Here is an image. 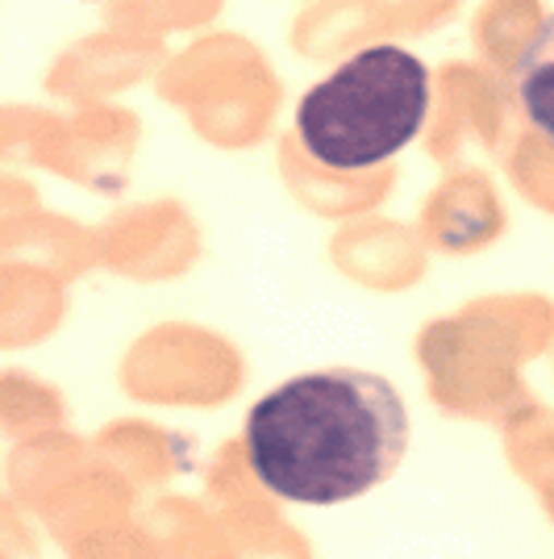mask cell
<instances>
[{
    "instance_id": "obj_2",
    "label": "cell",
    "mask_w": 554,
    "mask_h": 559,
    "mask_svg": "<svg viewBox=\"0 0 554 559\" xmlns=\"http://www.w3.org/2000/svg\"><path fill=\"white\" fill-rule=\"evenodd\" d=\"M425 114L430 68L405 47H363L301 96L297 134L329 171H368L400 155Z\"/></svg>"
},
{
    "instance_id": "obj_1",
    "label": "cell",
    "mask_w": 554,
    "mask_h": 559,
    "mask_svg": "<svg viewBox=\"0 0 554 559\" xmlns=\"http://www.w3.org/2000/svg\"><path fill=\"white\" fill-rule=\"evenodd\" d=\"M409 430V405L393 380L325 368L258 396L242 439L267 492L297 506H342L393 476Z\"/></svg>"
},
{
    "instance_id": "obj_3",
    "label": "cell",
    "mask_w": 554,
    "mask_h": 559,
    "mask_svg": "<svg viewBox=\"0 0 554 559\" xmlns=\"http://www.w3.org/2000/svg\"><path fill=\"white\" fill-rule=\"evenodd\" d=\"M513 93L533 130L554 146V13L542 17L513 68Z\"/></svg>"
}]
</instances>
